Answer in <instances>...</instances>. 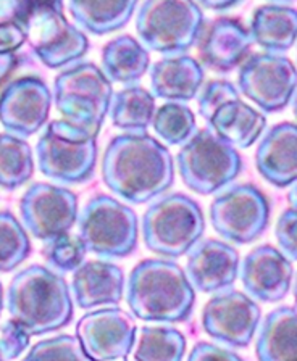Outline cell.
Wrapping results in <instances>:
<instances>
[{
  "label": "cell",
  "mask_w": 297,
  "mask_h": 361,
  "mask_svg": "<svg viewBox=\"0 0 297 361\" xmlns=\"http://www.w3.org/2000/svg\"><path fill=\"white\" fill-rule=\"evenodd\" d=\"M104 184L123 200L141 205L171 188L175 161L170 150L147 133L115 135L100 163Z\"/></svg>",
  "instance_id": "cell-1"
},
{
  "label": "cell",
  "mask_w": 297,
  "mask_h": 361,
  "mask_svg": "<svg viewBox=\"0 0 297 361\" xmlns=\"http://www.w3.org/2000/svg\"><path fill=\"white\" fill-rule=\"evenodd\" d=\"M126 303L138 319L149 323H183L193 314L195 289L176 262L149 258L130 273Z\"/></svg>",
  "instance_id": "cell-2"
},
{
  "label": "cell",
  "mask_w": 297,
  "mask_h": 361,
  "mask_svg": "<svg viewBox=\"0 0 297 361\" xmlns=\"http://www.w3.org/2000/svg\"><path fill=\"white\" fill-rule=\"evenodd\" d=\"M7 310L31 336L59 331L75 314L65 278L42 264H31L13 276L7 289Z\"/></svg>",
  "instance_id": "cell-3"
},
{
  "label": "cell",
  "mask_w": 297,
  "mask_h": 361,
  "mask_svg": "<svg viewBox=\"0 0 297 361\" xmlns=\"http://www.w3.org/2000/svg\"><path fill=\"white\" fill-rule=\"evenodd\" d=\"M141 229L144 244L150 252L164 258H179L202 239L204 212L194 199L175 192L150 203Z\"/></svg>",
  "instance_id": "cell-4"
},
{
  "label": "cell",
  "mask_w": 297,
  "mask_h": 361,
  "mask_svg": "<svg viewBox=\"0 0 297 361\" xmlns=\"http://www.w3.org/2000/svg\"><path fill=\"white\" fill-rule=\"evenodd\" d=\"M37 168L44 176L63 184H83L97 165V135L68 120L47 124L36 144Z\"/></svg>",
  "instance_id": "cell-5"
},
{
  "label": "cell",
  "mask_w": 297,
  "mask_h": 361,
  "mask_svg": "<svg viewBox=\"0 0 297 361\" xmlns=\"http://www.w3.org/2000/svg\"><path fill=\"white\" fill-rule=\"evenodd\" d=\"M204 11L195 0H144L136 16V31L149 50L181 55L199 41Z\"/></svg>",
  "instance_id": "cell-6"
},
{
  "label": "cell",
  "mask_w": 297,
  "mask_h": 361,
  "mask_svg": "<svg viewBox=\"0 0 297 361\" xmlns=\"http://www.w3.org/2000/svg\"><path fill=\"white\" fill-rule=\"evenodd\" d=\"M111 99V81L92 61L66 68L54 81V102L60 115L95 135L109 115Z\"/></svg>",
  "instance_id": "cell-7"
},
{
  "label": "cell",
  "mask_w": 297,
  "mask_h": 361,
  "mask_svg": "<svg viewBox=\"0 0 297 361\" xmlns=\"http://www.w3.org/2000/svg\"><path fill=\"white\" fill-rule=\"evenodd\" d=\"M183 183L195 194L212 195L225 189L243 171L236 147L222 139L214 129H200L176 155Z\"/></svg>",
  "instance_id": "cell-8"
},
{
  "label": "cell",
  "mask_w": 297,
  "mask_h": 361,
  "mask_svg": "<svg viewBox=\"0 0 297 361\" xmlns=\"http://www.w3.org/2000/svg\"><path fill=\"white\" fill-rule=\"evenodd\" d=\"M78 235L99 258H126L138 247V214L114 197L94 195L78 214Z\"/></svg>",
  "instance_id": "cell-9"
},
{
  "label": "cell",
  "mask_w": 297,
  "mask_h": 361,
  "mask_svg": "<svg viewBox=\"0 0 297 361\" xmlns=\"http://www.w3.org/2000/svg\"><path fill=\"white\" fill-rule=\"evenodd\" d=\"M210 221L226 242L250 244L268 228L270 202L254 184L231 185L212 202Z\"/></svg>",
  "instance_id": "cell-10"
},
{
  "label": "cell",
  "mask_w": 297,
  "mask_h": 361,
  "mask_svg": "<svg viewBox=\"0 0 297 361\" xmlns=\"http://www.w3.org/2000/svg\"><path fill=\"white\" fill-rule=\"evenodd\" d=\"M239 92L263 113H277L291 104L297 90V68L278 54L250 55L239 68Z\"/></svg>",
  "instance_id": "cell-11"
},
{
  "label": "cell",
  "mask_w": 297,
  "mask_h": 361,
  "mask_svg": "<svg viewBox=\"0 0 297 361\" xmlns=\"http://www.w3.org/2000/svg\"><path fill=\"white\" fill-rule=\"evenodd\" d=\"M26 34L32 52L52 70L76 63L89 50L86 34L73 26L60 10L31 8Z\"/></svg>",
  "instance_id": "cell-12"
},
{
  "label": "cell",
  "mask_w": 297,
  "mask_h": 361,
  "mask_svg": "<svg viewBox=\"0 0 297 361\" xmlns=\"http://www.w3.org/2000/svg\"><path fill=\"white\" fill-rule=\"evenodd\" d=\"M260 319L262 310L254 298L229 287L215 292L202 310L204 331L229 348L249 347Z\"/></svg>",
  "instance_id": "cell-13"
},
{
  "label": "cell",
  "mask_w": 297,
  "mask_h": 361,
  "mask_svg": "<svg viewBox=\"0 0 297 361\" xmlns=\"http://www.w3.org/2000/svg\"><path fill=\"white\" fill-rule=\"evenodd\" d=\"M21 221L28 233L39 240L68 234L78 221V195L47 183H36L20 200Z\"/></svg>",
  "instance_id": "cell-14"
},
{
  "label": "cell",
  "mask_w": 297,
  "mask_h": 361,
  "mask_svg": "<svg viewBox=\"0 0 297 361\" xmlns=\"http://www.w3.org/2000/svg\"><path fill=\"white\" fill-rule=\"evenodd\" d=\"M136 332L131 314L115 305L86 313L76 324V337L89 360H128Z\"/></svg>",
  "instance_id": "cell-15"
},
{
  "label": "cell",
  "mask_w": 297,
  "mask_h": 361,
  "mask_svg": "<svg viewBox=\"0 0 297 361\" xmlns=\"http://www.w3.org/2000/svg\"><path fill=\"white\" fill-rule=\"evenodd\" d=\"M50 105L52 92L41 78H18L0 92V124L10 134L31 137L46 124Z\"/></svg>",
  "instance_id": "cell-16"
},
{
  "label": "cell",
  "mask_w": 297,
  "mask_h": 361,
  "mask_svg": "<svg viewBox=\"0 0 297 361\" xmlns=\"http://www.w3.org/2000/svg\"><path fill=\"white\" fill-rule=\"evenodd\" d=\"M248 295L257 302L277 303L288 295L293 286L294 268L291 259L273 245H260L249 252L239 268Z\"/></svg>",
  "instance_id": "cell-17"
},
{
  "label": "cell",
  "mask_w": 297,
  "mask_h": 361,
  "mask_svg": "<svg viewBox=\"0 0 297 361\" xmlns=\"http://www.w3.org/2000/svg\"><path fill=\"white\" fill-rule=\"evenodd\" d=\"M239 268L236 248L223 240L204 239L189 250L186 274L195 290L215 293L234 284Z\"/></svg>",
  "instance_id": "cell-18"
},
{
  "label": "cell",
  "mask_w": 297,
  "mask_h": 361,
  "mask_svg": "<svg viewBox=\"0 0 297 361\" xmlns=\"http://www.w3.org/2000/svg\"><path fill=\"white\" fill-rule=\"evenodd\" d=\"M255 168L274 188H289L297 180V124H274L255 150Z\"/></svg>",
  "instance_id": "cell-19"
},
{
  "label": "cell",
  "mask_w": 297,
  "mask_h": 361,
  "mask_svg": "<svg viewBox=\"0 0 297 361\" xmlns=\"http://www.w3.org/2000/svg\"><path fill=\"white\" fill-rule=\"evenodd\" d=\"M125 287L123 269L104 259L86 262L73 271V300L83 310L119 305L125 297Z\"/></svg>",
  "instance_id": "cell-20"
},
{
  "label": "cell",
  "mask_w": 297,
  "mask_h": 361,
  "mask_svg": "<svg viewBox=\"0 0 297 361\" xmlns=\"http://www.w3.org/2000/svg\"><path fill=\"white\" fill-rule=\"evenodd\" d=\"M254 39L250 31L233 18H217L200 41L204 63L218 73H228L243 63Z\"/></svg>",
  "instance_id": "cell-21"
},
{
  "label": "cell",
  "mask_w": 297,
  "mask_h": 361,
  "mask_svg": "<svg viewBox=\"0 0 297 361\" xmlns=\"http://www.w3.org/2000/svg\"><path fill=\"white\" fill-rule=\"evenodd\" d=\"M205 78L204 68L188 55H173L150 68V87L155 97L168 102L193 100Z\"/></svg>",
  "instance_id": "cell-22"
},
{
  "label": "cell",
  "mask_w": 297,
  "mask_h": 361,
  "mask_svg": "<svg viewBox=\"0 0 297 361\" xmlns=\"http://www.w3.org/2000/svg\"><path fill=\"white\" fill-rule=\"evenodd\" d=\"M255 355L260 361L297 360V308L278 307L259 326Z\"/></svg>",
  "instance_id": "cell-23"
},
{
  "label": "cell",
  "mask_w": 297,
  "mask_h": 361,
  "mask_svg": "<svg viewBox=\"0 0 297 361\" xmlns=\"http://www.w3.org/2000/svg\"><path fill=\"white\" fill-rule=\"evenodd\" d=\"M139 0H68L71 18L83 31L105 36L120 31L133 18Z\"/></svg>",
  "instance_id": "cell-24"
},
{
  "label": "cell",
  "mask_w": 297,
  "mask_h": 361,
  "mask_svg": "<svg viewBox=\"0 0 297 361\" xmlns=\"http://www.w3.org/2000/svg\"><path fill=\"white\" fill-rule=\"evenodd\" d=\"M249 31L267 52H286L297 41V10L277 4L262 5L254 11Z\"/></svg>",
  "instance_id": "cell-25"
},
{
  "label": "cell",
  "mask_w": 297,
  "mask_h": 361,
  "mask_svg": "<svg viewBox=\"0 0 297 361\" xmlns=\"http://www.w3.org/2000/svg\"><path fill=\"white\" fill-rule=\"evenodd\" d=\"M209 123L222 139L236 149H249L267 128L265 115L241 99L223 105Z\"/></svg>",
  "instance_id": "cell-26"
},
{
  "label": "cell",
  "mask_w": 297,
  "mask_h": 361,
  "mask_svg": "<svg viewBox=\"0 0 297 361\" xmlns=\"http://www.w3.org/2000/svg\"><path fill=\"white\" fill-rule=\"evenodd\" d=\"M150 66L147 49L133 36H120L105 44L102 50V70L111 82H138Z\"/></svg>",
  "instance_id": "cell-27"
},
{
  "label": "cell",
  "mask_w": 297,
  "mask_h": 361,
  "mask_svg": "<svg viewBox=\"0 0 297 361\" xmlns=\"http://www.w3.org/2000/svg\"><path fill=\"white\" fill-rule=\"evenodd\" d=\"M155 111V95L147 89L130 84L114 94L110 118L115 128L128 133H145Z\"/></svg>",
  "instance_id": "cell-28"
},
{
  "label": "cell",
  "mask_w": 297,
  "mask_h": 361,
  "mask_svg": "<svg viewBox=\"0 0 297 361\" xmlns=\"http://www.w3.org/2000/svg\"><path fill=\"white\" fill-rule=\"evenodd\" d=\"M186 337L171 326H143L134 337L130 357L139 361H179L186 353Z\"/></svg>",
  "instance_id": "cell-29"
},
{
  "label": "cell",
  "mask_w": 297,
  "mask_h": 361,
  "mask_svg": "<svg viewBox=\"0 0 297 361\" xmlns=\"http://www.w3.org/2000/svg\"><path fill=\"white\" fill-rule=\"evenodd\" d=\"M35 174V157L30 144L15 134H0V188L15 190Z\"/></svg>",
  "instance_id": "cell-30"
},
{
  "label": "cell",
  "mask_w": 297,
  "mask_h": 361,
  "mask_svg": "<svg viewBox=\"0 0 297 361\" xmlns=\"http://www.w3.org/2000/svg\"><path fill=\"white\" fill-rule=\"evenodd\" d=\"M152 126L157 135L170 145H181L195 134V116L181 102H168L155 111Z\"/></svg>",
  "instance_id": "cell-31"
},
{
  "label": "cell",
  "mask_w": 297,
  "mask_h": 361,
  "mask_svg": "<svg viewBox=\"0 0 297 361\" xmlns=\"http://www.w3.org/2000/svg\"><path fill=\"white\" fill-rule=\"evenodd\" d=\"M31 253L28 231L13 213L0 212V273H10L23 264Z\"/></svg>",
  "instance_id": "cell-32"
},
{
  "label": "cell",
  "mask_w": 297,
  "mask_h": 361,
  "mask_svg": "<svg viewBox=\"0 0 297 361\" xmlns=\"http://www.w3.org/2000/svg\"><path fill=\"white\" fill-rule=\"evenodd\" d=\"M26 0H0V54L16 52L28 41Z\"/></svg>",
  "instance_id": "cell-33"
},
{
  "label": "cell",
  "mask_w": 297,
  "mask_h": 361,
  "mask_svg": "<svg viewBox=\"0 0 297 361\" xmlns=\"http://www.w3.org/2000/svg\"><path fill=\"white\" fill-rule=\"evenodd\" d=\"M42 253L50 269L65 274L73 273V271L81 267L87 250L80 235H73L68 233L46 240V247H44Z\"/></svg>",
  "instance_id": "cell-34"
},
{
  "label": "cell",
  "mask_w": 297,
  "mask_h": 361,
  "mask_svg": "<svg viewBox=\"0 0 297 361\" xmlns=\"http://www.w3.org/2000/svg\"><path fill=\"white\" fill-rule=\"evenodd\" d=\"M26 360H89L80 338L68 334L46 338L35 343L26 353Z\"/></svg>",
  "instance_id": "cell-35"
},
{
  "label": "cell",
  "mask_w": 297,
  "mask_h": 361,
  "mask_svg": "<svg viewBox=\"0 0 297 361\" xmlns=\"http://www.w3.org/2000/svg\"><path fill=\"white\" fill-rule=\"evenodd\" d=\"M239 100V90L233 82L223 81V79H217V81H210L199 94V113L204 120L210 121L215 113L222 109L223 105L229 104V102Z\"/></svg>",
  "instance_id": "cell-36"
},
{
  "label": "cell",
  "mask_w": 297,
  "mask_h": 361,
  "mask_svg": "<svg viewBox=\"0 0 297 361\" xmlns=\"http://www.w3.org/2000/svg\"><path fill=\"white\" fill-rule=\"evenodd\" d=\"M30 332L15 319L0 323V360H15L30 347Z\"/></svg>",
  "instance_id": "cell-37"
},
{
  "label": "cell",
  "mask_w": 297,
  "mask_h": 361,
  "mask_svg": "<svg viewBox=\"0 0 297 361\" xmlns=\"http://www.w3.org/2000/svg\"><path fill=\"white\" fill-rule=\"evenodd\" d=\"M274 237L279 250L289 259L297 262V208L291 207L281 213L274 228Z\"/></svg>",
  "instance_id": "cell-38"
},
{
  "label": "cell",
  "mask_w": 297,
  "mask_h": 361,
  "mask_svg": "<svg viewBox=\"0 0 297 361\" xmlns=\"http://www.w3.org/2000/svg\"><path fill=\"white\" fill-rule=\"evenodd\" d=\"M190 361L198 360H233L238 361L241 360L236 352H233V348H223L220 345H215V343L210 342H199L195 343L194 348L190 350L189 357Z\"/></svg>",
  "instance_id": "cell-39"
},
{
  "label": "cell",
  "mask_w": 297,
  "mask_h": 361,
  "mask_svg": "<svg viewBox=\"0 0 297 361\" xmlns=\"http://www.w3.org/2000/svg\"><path fill=\"white\" fill-rule=\"evenodd\" d=\"M16 63H18V59H16V55L13 52L0 54V86H2L5 79L12 75V71L16 68Z\"/></svg>",
  "instance_id": "cell-40"
},
{
  "label": "cell",
  "mask_w": 297,
  "mask_h": 361,
  "mask_svg": "<svg viewBox=\"0 0 297 361\" xmlns=\"http://www.w3.org/2000/svg\"><path fill=\"white\" fill-rule=\"evenodd\" d=\"M200 7L207 8V10H214V11H225L241 2V0H195Z\"/></svg>",
  "instance_id": "cell-41"
},
{
  "label": "cell",
  "mask_w": 297,
  "mask_h": 361,
  "mask_svg": "<svg viewBox=\"0 0 297 361\" xmlns=\"http://www.w3.org/2000/svg\"><path fill=\"white\" fill-rule=\"evenodd\" d=\"M28 7L31 8H54L63 11V0H26Z\"/></svg>",
  "instance_id": "cell-42"
},
{
  "label": "cell",
  "mask_w": 297,
  "mask_h": 361,
  "mask_svg": "<svg viewBox=\"0 0 297 361\" xmlns=\"http://www.w3.org/2000/svg\"><path fill=\"white\" fill-rule=\"evenodd\" d=\"M288 202L293 208H297V180L294 184H291V189L288 192Z\"/></svg>",
  "instance_id": "cell-43"
},
{
  "label": "cell",
  "mask_w": 297,
  "mask_h": 361,
  "mask_svg": "<svg viewBox=\"0 0 297 361\" xmlns=\"http://www.w3.org/2000/svg\"><path fill=\"white\" fill-rule=\"evenodd\" d=\"M2 310H4V286L2 282H0V314H2Z\"/></svg>",
  "instance_id": "cell-44"
},
{
  "label": "cell",
  "mask_w": 297,
  "mask_h": 361,
  "mask_svg": "<svg viewBox=\"0 0 297 361\" xmlns=\"http://www.w3.org/2000/svg\"><path fill=\"white\" fill-rule=\"evenodd\" d=\"M293 113H294V116H296V120H297V90H296V94H294V97H293Z\"/></svg>",
  "instance_id": "cell-45"
},
{
  "label": "cell",
  "mask_w": 297,
  "mask_h": 361,
  "mask_svg": "<svg viewBox=\"0 0 297 361\" xmlns=\"http://www.w3.org/2000/svg\"><path fill=\"white\" fill-rule=\"evenodd\" d=\"M294 303H297V276H296V281H294Z\"/></svg>",
  "instance_id": "cell-46"
},
{
  "label": "cell",
  "mask_w": 297,
  "mask_h": 361,
  "mask_svg": "<svg viewBox=\"0 0 297 361\" xmlns=\"http://www.w3.org/2000/svg\"><path fill=\"white\" fill-rule=\"evenodd\" d=\"M273 2H294V0H273Z\"/></svg>",
  "instance_id": "cell-47"
},
{
  "label": "cell",
  "mask_w": 297,
  "mask_h": 361,
  "mask_svg": "<svg viewBox=\"0 0 297 361\" xmlns=\"http://www.w3.org/2000/svg\"><path fill=\"white\" fill-rule=\"evenodd\" d=\"M294 307H296V308H297V303H294Z\"/></svg>",
  "instance_id": "cell-48"
}]
</instances>
